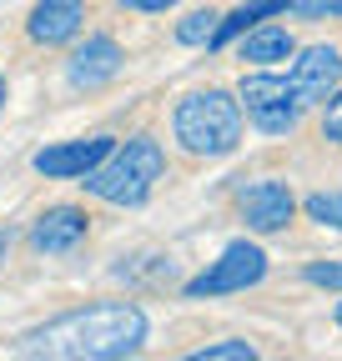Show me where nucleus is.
Segmentation results:
<instances>
[{"mask_svg":"<svg viewBox=\"0 0 342 361\" xmlns=\"http://www.w3.org/2000/svg\"><path fill=\"white\" fill-rule=\"evenodd\" d=\"M302 281L317 286V291H337V296H342V261H337V256L307 261V266H302Z\"/></svg>","mask_w":342,"mask_h":361,"instance_id":"nucleus-17","label":"nucleus"},{"mask_svg":"<svg viewBox=\"0 0 342 361\" xmlns=\"http://www.w3.org/2000/svg\"><path fill=\"white\" fill-rule=\"evenodd\" d=\"M146 341H151V316L136 301H86L30 326L20 336V351L51 361H126L146 351Z\"/></svg>","mask_w":342,"mask_h":361,"instance_id":"nucleus-1","label":"nucleus"},{"mask_svg":"<svg viewBox=\"0 0 342 361\" xmlns=\"http://www.w3.org/2000/svg\"><path fill=\"white\" fill-rule=\"evenodd\" d=\"M232 45H237V61H247V66H287L297 51V35L282 20H262L247 35H237Z\"/></svg>","mask_w":342,"mask_h":361,"instance_id":"nucleus-12","label":"nucleus"},{"mask_svg":"<svg viewBox=\"0 0 342 361\" xmlns=\"http://www.w3.org/2000/svg\"><path fill=\"white\" fill-rule=\"evenodd\" d=\"M272 271V256L256 246L252 236H232L217 261H206L191 281H182V301H217V296H242L252 286H262Z\"/></svg>","mask_w":342,"mask_h":361,"instance_id":"nucleus-5","label":"nucleus"},{"mask_svg":"<svg viewBox=\"0 0 342 361\" xmlns=\"http://www.w3.org/2000/svg\"><path fill=\"white\" fill-rule=\"evenodd\" d=\"M287 6H292V0H242V6L222 11V16H217V30H211V40H206V51H227V45H232L237 35H247L252 25L287 16Z\"/></svg>","mask_w":342,"mask_h":361,"instance_id":"nucleus-13","label":"nucleus"},{"mask_svg":"<svg viewBox=\"0 0 342 361\" xmlns=\"http://www.w3.org/2000/svg\"><path fill=\"white\" fill-rule=\"evenodd\" d=\"M297 211H302L312 226H322V231H342V186H327V191L302 196Z\"/></svg>","mask_w":342,"mask_h":361,"instance_id":"nucleus-14","label":"nucleus"},{"mask_svg":"<svg viewBox=\"0 0 342 361\" xmlns=\"http://www.w3.org/2000/svg\"><path fill=\"white\" fill-rule=\"evenodd\" d=\"M116 146V135H71V141H51L30 156V171L46 180H81L86 171H96Z\"/></svg>","mask_w":342,"mask_h":361,"instance_id":"nucleus-9","label":"nucleus"},{"mask_svg":"<svg viewBox=\"0 0 342 361\" xmlns=\"http://www.w3.org/2000/svg\"><path fill=\"white\" fill-rule=\"evenodd\" d=\"M121 71H126V51H121L116 35L91 30L86 40H81V35L71 40V61H66L71 90H101V85H111Z\"/></svg>","mask_w":342,"mask_h":361,"instance_id":"nucleus-8","label":"nucleus"},{"mask_svg":"<svg viewBox=\"0 0 342 361\" xmlns=\"http://www.w3.org/2000/svg\"><path fill=\"white\" fill-rule=\"evenodd\" d=\"M6 106H11V80H6V71H0V116H6Z\"/></svg>","mask_w":342,"mask_h":361,"instance_id":"nucleus-22","label":"nucleus"},{"mask_svg":"<svg viewBox=\"0 0 342 361\" xmlns=\"http://www.w3.org/2000/svg\"><path fill=\"white\" fill-rule=\"evenodd\" d=\"M232 96H237L247 126L256 135H272V141H287V135L302 126V116H307L302 106H297L292 80H287L282 66H252V71H242Z\"/></svg>","mask_w":342,"mask_h":361,"instance_id":"nucleus-4","label":"nucleus"},{"mask_svg":"<svg viewBox=\"0 0 342 361\" xmlns=\"http://www.w3.org/2000/svg\"><path fill=\"white\" fill-rule=\"evenodd\" d=\"M86 236H91V211L71 206V201H56L30 221V251L35 256H71Z\"/></svg>","mask_w":342,"mask_h":361,"instance_id":"nucleus-10","label":"nucleus"},{"mask_svg":"<svg viewBox=\"0 0 342 361\" xmlns=\"http://www.w3.org/2000/svg\"><path fill=\"white\" fill-rule=\"evenodd\" d=\"M262 351H256L247 336H222V341H206L191 351V361H256Z\"/></svg>","mask_w":342,"mask_h":361,"instance_id":"nucleus-16","label":"nucleus"},{"mask_svg":"<svg viewBox=\"0 0 342 361\" xmlns=\"http://www.w3.org/2000/svg\"><path fill=\"white\" fill-rule=\"evenodd\" d=\"M171 141L196 161H222L242 151L247 141V116L232 90L222 85H196L171 106Z\"/></svg>","mask_w":342,"mask_h":361,"instance_id":"nucleus-2","label":"nucleus"},{"mask_svg":"<svg viewBox=\"0 0 342 361\" xmlns=\"http://www.w3.org/2000/svg\"><path fill=\"white\" fill-rule=\"evenodd\" d=\"M287 80H292V96H297V106H302V111L322 106L332 90L342 85V51H337V45H327V40L297 45V51H292V66H287Z\"/></svg>","mask_w":342,"mask_h":361,"instance_id":"nucleus-7","label":"nucleus"},{"mask_svg":"<svg viewBox=\"0 0 342 361\" xmlns=\"http://www.w3.org/2000/svg\"><path fill=\"white\" fill-rule=\"evenodd\" d=\"M287 11L297 20H342V0H292Z\"/></svg>","mask_w":342,"mask_h":361,"instance_id":"nucleus-19","label":"nucleus"},{"mask_svg":"<svg viewBox=\"0 0 342 361\" xmlns=\"http://www.w3.org/2000/svg\"><path fill=\"white\" fill-rule=\"evenodd\" d=\"M332 322H337V331H342V301H337V306H332Z\"/></svg>","mask_w":342,"mask_h":361,"instance_id":"nucleus-23","label":"nucleus"},{"mask_svg":"<svg viewBox=\"0 0 342 361\" xmlns=\"http://www.w3.org/2000/svg\"><path fill=\"white\" fill-rule=\"evenodd\" d=\"M6 261H11V231L0 226V271H6Z\"/></svg>","mask_w":342,"mask_h":361,"instance_id":"nucleus-21","label":"nucleus"},{"mask_svg":"<svg viewBox=\"0 0 342 361\" xmlns=\"http://www.w3.org/2000/svg\"><path fill=\"white\" fill-rule=\"evenodd\" d=\"M0 6H6V0H0Z\"/></svg>","mask_w":342,"mask_h":361,"instance_id":"nucleus-24","label":"nucleus"},{"mask_svg":"<svg viewBox=\"0 0 342 361\" xmlns=\"http://www.w3.org/2000/svg\"><path fill=\"white\" fill-rule=\"evenodd\" d=\"M217 16L222 11H211V6H196V11H187L182 20H177V45H187V51H206V40H211V30H217Z\"/></svg>","mask_w":342,"mask_h":361,"instance_id":"nucleus-15","label":"nucleus"},{"mask_svg":"<svg viewBox=\"0 0 342 361\" xmlns=\"http://www.w3.org/2000/svg\"><path fill=\"white\" fill-rule=\"evenodd\" d=\"M317 126H322V141H327V146H342V85L322 101V121H317Z\"/></svg>","mask_w":342,"mask_h":361,"instance_id":"nucleus-18","label":"nucleus"},{"mask_svg":"<svg viewBox=\"0 0 342 361\" xmlns=\"http://www.w3.org/2000/svg\"><path fill=\"white\" fill-rule=\"evenodd\" d=\"M86 6H91V0H35L30 16H25L30 45H46V51L71 45L86 30Z\"/></svg>","mask_w":342,"mask_h":361,"instance_id":"nucleus-11","label":"nucleus"},{"mask_svg":"<svg viewBox=\"0 0 342 361\" xmlns=\"http://www.w3.org/2000/svg\"><path fill=\"white\" fill-rule=\"evenodd\" d=\"M237 216L252 236H282L287 226L297 221V191L287 186L282 176H262V180H247L237 191Z\"/></svg>","mask_w":342,"mask_h":361,"instance_id":"nucleus-6","label":"nucleus"},{"mask_svg":"<svg viewBox=\"0 0 342 361\" xmlns=\"http://www.w3.org/2000/svg\"><path fill=\"white\" fill-rule=\"evenodd\" d=\"M121 11H131V16H166V11H177L182 0H116Z\"/></svg>","mask_w":342,"mask_h":361,"instance_id":"nucleus-20","label":"nucleus"},{"mask_svg":"<svg viewBox=\"0 0 342 361\" xmlns=\"http://www.w3.org/2000/svg\"><path fill=\"white\" fill-rule=\"evenodd\" d=\"M161 180H166V146L151 130H136V135H126V141H116L111 156L96 171H86L81 186H86V196H96L106 206L136 211L156 196Z\"/></svg>","mask_w":342,"mask_h":361,"instance_id":"nucleus-3","label":"nucleus"}]
</instances>
